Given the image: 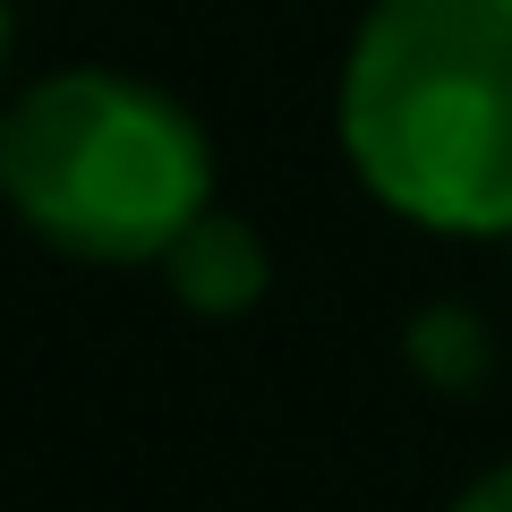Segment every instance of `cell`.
I'll return each mask as SVG.
<instances>
[{"label":"cell","mask_w":512,"mask_h":512,"mask_svg":"<svg viewBox=\"0 0 512 512\" xmlns=\"http://www.w3.org/2000/svg\"><path fill=\"white\" fill-rule=\"evenodd\" d=\"M342 154L419 231H512V0H376L342 69Z\"/></svg>","instance_id":"6da1fadb"},{"label":"cell","mask_w":512,"mask_h":512,"mask_svg":"<svg viewBox=\"0 0 512 512\" xmlns=\"http://www.w3.org/2000/svg\"><path fill=\"white\" fill-rule=\"evenodd\" d=\"M163 274H171V299H180V308H197V316H239V308L265 299V274H274V265H265V239H256L239 214L205 205V214L171 239Z\"/></svg>","instance_id":"3957f363"},{"label":"cell","mask_w":512,"mask_h":512,"mask_svg":"<svg viewBox=\"0 0 512 512\" xmlns=\"http://www.w3.org/2000/svg\"><path fill=\"white\" fill-rule=\"evenodd\" d=\"M453 512H512V461H504V470H487L478 487H461Z\"/></svg>","instance_id":"277c9868"},{"label":"cell","mask_w":512,"mask_h":512,"mask_svg":"<svg viewBox=\"0 0 512 512\" xmlns=\"http://www.w3.org/2000/svg\"><path fill=\"white\" fill-rule=\"evenodd\" d=\"M0 197L69 256L163 265L214 205V154L171 94L120 69H60L0 111Z\"/></svg>","instance_id":"7a4b0ae2"},{"label":"cell","mask_w":512,"mask_h":512,"mask_svg":"<svg viewBox=\"0 0 512 512\" xmlns=\"http://www.w3.org/2000/svg\"><path fill=\"white\" fill-rule=\"evenodd\" d=\"M0 69H9V0H0Z\"/></svg>","instance_id":"5b68a950"}]
</instances>
